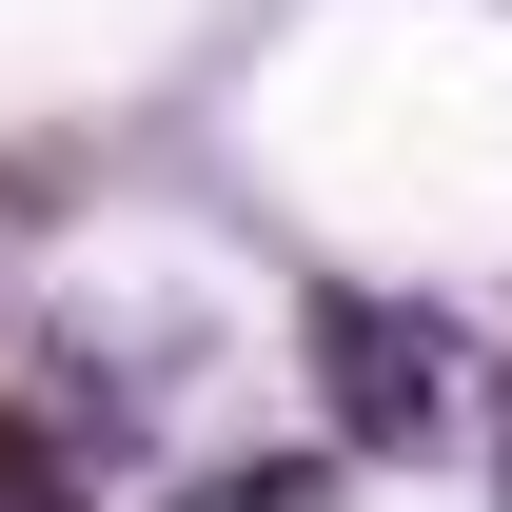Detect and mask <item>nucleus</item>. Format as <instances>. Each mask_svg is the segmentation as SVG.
I'll return each instance as SVG.
<instances>
[{"mask_svg":"<svg viewBox=\"0 0 512 512\" xmlns=\"http://www.w3.org/2000/svg\"><path fill=\"white\" fill-rule=\"evenodd\" d=\"M0 512H40V434H20V394H0Z\"/></svg>","mask_w":512,"mask_h":512,"instance_id":"obj_1","label":"nucleus"}]
</instances>
